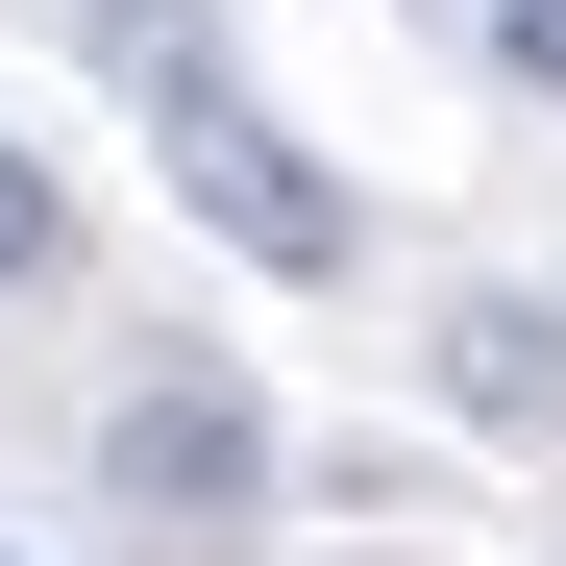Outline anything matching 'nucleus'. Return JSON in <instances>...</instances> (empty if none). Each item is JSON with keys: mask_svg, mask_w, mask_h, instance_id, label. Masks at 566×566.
I'll list each match as a JSON object with an SVG mask.
<instances>
[{"mask_svg": "<svg viewBox=\"0 0 566 566\" xmlns=\"http://www.w3.org/2000/svg\"><path fill=\"white\" fill-rule=\"evenodd\" d=\"M148 124H172V198H198L247 271H345V247H369L345 172H296V148H271V99H247L222 50H172V25H148Z\"/></svg>", "mask_w": 566, "mask_h": 566, "instance_id": "nucleus-1", "label": "nucleus"}, {"mask_svg": "<svg viewBox=\"0 0 566 566\" xmlns=\"http://www.w3.org/2000/svg\"><path fill=\"white\" fill-rule=\"evenodd\" d=\"M124 493L148 517H247L271 493V419L222 395V369H172V395H124Z\"/></svg>", "mask_w": 566, "mask_h": 566, "instance_id": "nucleus-2", "label": "nucleus"}, {"mask_svg": "<svg viewBox=\"0 0 566 566\" xmlns=\"http://www.w3.org/2000/svg\"><path fill=\"white\" fill-rule=\"evenodd\" d=\"M50 247H74V198H50V148H0V296H25Z\"/></svg>", "mask_w": 566, "mask_h": 566, "instance_id": "nucleus-3", "label": "nucleus"}, {"mask_svg": "<svg viewBox=\"0 0 566 566\" xmlns=\"http://www.w3.org/2000/svg\"><path fill=\"white\" fill-rule=\"evenodd\" d=\"M493 74H517V99H566V0H493Z\"/></svg>", "mask_w": 566, "mask_h": 566, "instance_id": "nucleus-4", "label": "nucleus"}]
</instances>
